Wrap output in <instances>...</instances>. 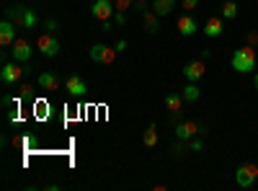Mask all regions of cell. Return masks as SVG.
I'll list each match as a JSON object with an SVG mask.
<instances>
[{
    "mask_svg": "<svg viewBox=\"0 0 258 191\" xmlns=\"http://www.w3.org/2000/svg\"><path fill=\"white\" fill-rule=\"evenodd\" d=\"M230 62H232V70H235V73H240V75L253 73V70H255V52H253V47L235 49L232 57H230Z\"/></svg>",
    "mask_w": 258,
    "mask_h": 191,
    "instance_id": "cell-1",
    "label": "cell"
},
{
    "mask_svg": "<svg viewBox=\"0 0 258 191\" xmlns=\"http://www.w3.org/2000/svg\"><path fill=\"white\" fill-rule=\"evenodd\" d=\"M258 181V163H243L238 171H235V183L248 188Z\"/></svg>",
    "mask_w": 258,
    "mask_h": 191,
    "instance_id": "cell-2",
    "label": "cell"
},
{
    "mask_svg": "<svg viewBox=\"0 0 258 191\" xmlns=\"http://www.w3.org/2000/svg\"><path fill=\"white\" fill-rule=\"evenodd\" d=\"M88 54H91V59H93V62H98V65H111V62L116 59V54H119V52H116L114 47H109V44H103V41H98V44H93V47H91V52H88Z\"/></svg>",
    "mask_w": 258,
    "mask_h": 191,
    "instance_id": "cell-3",
    "label": "cell"
},
{
    "mask_svg": "<svg viewBox=\"0 0 258 191\" xmlns=\"http://www.w3.org/2000/svg\"><path fill=\"white\" fill-rule=\"evenodd\" d=\"M36 49L44 54V57H57L59 54V41H57V34H41L36 39Z\"/></svg>",
    "mask_w": 258,
    "mask_h": 191,
    "instance_id": "cell-4",
    "label": "cell"
},
{
    "mask_svg": "<svg viewBox=\"0 0 258 191\" xmlns=\"http://www.w3.org/2000/svg\"><path fill=\"white\" fill-rule=\"evenodd\" d=\"M21 75H24V70H21V62H6L3 70H0V80L6 83V86H16V83L21 80Z\"/></svg>",
    "mask_w": 258,
    "mask_h": 191,
    "instance_id": "cell-5",
    "label": "cell"
},
{
    "mask_svg": "<svg viewBox=\"0 0 258 191\" xmlns=\"http://www.w3.org/2000/svg\"><path fill=\"white\" fill-rule=\"evenodd\" d=\"M114 13H116V8H114L111 0H96L91 6V16L96 21H109V18H114Z\"/></svg>",
    "mask_w": 258,
    "mask_h": 191,
    "instance_id": "cell-6",
    "label": "cell"
},
{
    "mask_svg": "<svg viewBox=\"0 0 258 191\" xmlns=\"http://www.w3.org/2000/svg\"><path fill=\"white\" fill-rule=\"evenodd\" d=\"M11 54H13V59L16 62H21V65H26V62L31 59V44H29V41L26 39H16L13 41V47H11Z\"/></svg>",
    "mask_w": 258,
    "mask_h": 191,
    "instance_id": "cell-7",
    "label": "cell"
},
{
    "mask_svg": "<svg viewBox=\"0 0 258 191\" xmlns=\"http://www.w3.org/2000/svg\"><path fill=\"white\" fill-rule=\"evenodd\" d=\"M204 70H207V68H204V62H202V59H194V62H186L181 73H183V78H186V80L199 83V80L204 78Z\"/></svg>",
    "mask_w": 258,
    "mask_h": 191,
    "instance_id": "cell-8",
    "label": "cell"
},
{
    "mask_svg": "<svg viewBox=\"0 0 258 191\" xmlns=\"http://www.w3.org/2000/svg\"><path fill=\"white\" fill-rule=\"evenodd\" d=\"M16 24H13V21L11 18H3V24H0V44H3V47H13V41L18 39L16 36Z\"/></svg>",
    "mask_w": 258,
    "mask_h": 191,
    "instance_id": "cell-9",
    "label": "cell"
},
{
    "mask_svg": "<svg viewBox=\"0 0 258 191\" xmlns=\"http://www.w3.org/2000/svg\"><path fill=\"white\" fill-rule=\"evenodd\" d=\"M64 91H68L70 96H85L88 93V83H85L80 75H70L68 80H64Z\"/></svg>",
    "mask_w": 258,
    "mask_h": 191,
    "instance_id": "cell-10",
    "label": "cell"
},
{
    "mask_svg": "<svg viewBox=\"0 0 258 191\" xmlns=\"http://www.w3.org/2000/svg\"><path fill=\"white\" fill-rule=\"evenodd\" d=\"M197 132H199V124L197 121H181V124H176V137L181 142L194 140V137H197Z\"/></svg>",
    "mask_w": 258,
    "mask_h": 191,
    "instance_id": "cell-11",
    "label": "cell"
},
{
    "mask_svg": "<svg viewBox=\"0 0 258 191\" xmlns=\"http://www.w3.org/2000/svg\"><path fill=\"white\" fill-rule=\"evenodd\" d=\"M176 29H178L181 36H194V34L199 31V24H197V18H194V16H181Z\"/></svg>",
    "mask_w": 258,
    "mask_h": 191,
    "instance_id": "cell-12",
    "label": "cell"
},
{
    "mask_svg": "<svg viewBox=\"0 0 258 191\" xmlns=\"http://www.w3.org/2000/svg\"><path fill=\"white\" fill-rule=\"evenodd\" d=\"M142 26H145L147 34H155V31L160 29V16H158L153 8L145 11V13H142Z\"/></svg>",
    "mask_w": 258,
    "mask_h": 191,
    "instance_id": "cell-13",
    "label": "cell"
},
{
    "mask_svg": "<svg viewBox=\"0 0 258 191\" xmlns=\"http://www.w3.org/2000/svg\"><path fill=\"white\" fill-rule=\"evenodd\" d=\"M209 39H217V36H222V18L220 16H212L207 24H204V29H202Z\"/></svg>",
    "mask_w": 258,
    "mask_h": 191,
    "instance_id": "cell-14",
    "label": "cell"
},
{
    "mask_svg": "<svg viewBox=\"0 0 258 191\" xmlns=\"http://www.w3.org/2000/svg\"><path fill=\"white\" fill-rule=\"evenodd\" d=\"M36 83H39L41 91H57V88H59V78H57L54 73H41V75L36 78Z\"/></svg>",
    "mask_w": 258,
    "mask_h": 191,
    "instance_id": "cell-15",
    "label": "cell"
},
{
    "mask_svg": "<svg viewBox=\"0 0 258 191\" xmlns=\"http://www.w3.org/2000/svg\"><path fill=\"white\" fill-rule=\"evenodd\" d=\"M150 8H153V11L163 18V16H168V13H173L176 0H153V3H150Z\"/></svg>",
    "mask_w": 258,
    "mask_h": 191,
    "instance_id": "cell-16",
    "label": "cell"
},
{
    "mask_svg": "<svg viewBox=\"0 0 258 191\" xmlns=\"http://www.w3.org/2000/svg\"><path fill=\"white\" fill-rule=\"evenodd\" d=\"M181 96H183V101H188V103H197V101L202 98V91H199L197 83H191V80H188V86L181 88Z\"/></svg>",
    "mask_w": 258,
    "mask_h": 191,
    "instance_id": "cell-17",
    "label": "cell"
},
{
    "mask_svg": "<svg viewBox=\"0 0 258 191\" xmlns=\"http://www.w3.org/2000/svg\"><path fill=\"white\" fill-rule=\"evenodd\" d=\"M181 103H183V96L181 93H168L165 96V109L170 114H181Z\"/></svg>",
    "mask_w": 258,
    "mask_h": 191,
    "instance_id": "cell-18",
    "label": "cell"
},
{
    "mask_svg": "<svg viewBox=\"0 0 258 191\" xmlns=\"http://www.w3.org/2000/svg\"><path fill=\"white\" fill-rule=\"evenodd\" d=\"M142 145H145V147H155V145H158V130H155V124H150L147 130H145Z\"/></svg>",
    "mask_w": 258,
    "mask_h": 191,
    "instance_id": "cell-19",
    "label": "cell"
},
{
    "mask_svg": "<svg viewBox=\"0 0 258 191\" xmlns=\"http://www.w3.org/2000/svg\"><path fill=\"white\" fill-rule=\"evenodd\" d=\"M36 26V13L31 8H24V18H21V29L24 31H31Z\"/></svg>",
    "mask_w": 258,
    "mask_h": 191,
    "instance_id": "cell-20",
    "label": "cell"
},
{
    "mask_svg": "<svg viewBox=\"0 0 258 191\" xmlns=\"http://www.w3.org/2000/svg\"><path fill=\"white\" fill-rule=\"evenodd\" d=\"M6 18H11L13 24L21 29V18H24V6H11V8H6Z\"/></svg>",
    "mask_w": 258,
    "mask_h": 191,
    "instance_id": "cell-21",
    "label": "cell"
},
{
    "mask_svg": "<svg viewBox=\"0 0 258 191\" xmlns=\"http://www.w3.org/2000/svg\"><path fill=\"white\" fill-rule=\"evenodd\" d=\"M235 16H238V3H235V0H227V3H222V18L232 21Z\"/></svg>",
    "mask_w": 258,
    "mask_h": 191,
    "instance_id": "cell-22",
    "label": "cell"
},
{
    "mask_svg": "<svg viewBox=\"0 0 258 191\" xmlns=\"http://www.w3.org/2000/svg\"><path fill=\"white\" fill-rule=\"evenodd\" d=\"M132 6H135V0H114V8H116V11H121V13L132 11Z\"/></svg>",
    "mask_w": 258,
    "mask_h": 191,
    "instance_id": "cell-23",
    "label": "cell"
},
{
    "mask_svg": "<svg viewBox=\"0 0 258 191\" xmlns=\"http://www.w3.org/2000/svg\"><path fill=\"white\" fill-rule=\"evenodd\" d=\"M181 8H183L186 13H191V11L199 8V0H181Z\"/></svg>",
    "mask_w": 258,
    "mask_h": 191,
    "instance_id": "cell-24",
    "label": "cell"
},
{
    "mask_svg": "<svg viewBox=\"0 0 258 191\" xmlns=\"http://www.w3.org/2000/svg\"><path fill=\"white\" fill-rule=\"evenodd\" d=\"M132 11H137V13H145V11H150V8H147V0H135Z\"/></svg>",
    "mask_w": 258,
    "mask_h": 191,
    "instance_id": "cell-25",
    "label": "cell"
},
{
    "mask_svg": "<svg viewBox=\"0 0 258 191\" xmlns=\"http://www.w3.org/2000/svg\"><path fill=\"white\" fill-rule=\"evenodd\" d=\"M44 26H47V31H49V34H57V31H59V24H57L54 18H47V24H44Z\"/></svg>",
    "mask_w": 258,
    "mask_h": 191,
    "instance_id": "cell-26",
    "label": "cell"
},
{
    "mask_svg": "<svg viewBox=\"0 0 258 191\" xmlns=\"http://www.w3.org/2000/svg\"><path fill=\"white\" fill-rule=\"evenodd\" d=\"M188 147H191L194 153H202V150H204V142H202V140H191V145H188Z\"/></svg>",
    "mask_w": 258,
    "mask_h": 191,
    "instance_id": "cell-27",
    "label": "cell"
},
{
    "mask_svg": "<svg viewBox=\"0 0 258 191\" xmlns=\"http://www.w3.org/2000/svg\"><path fill=\"white\" fill-rule=\"evenodd\" d=\"M114 24H116V26H124V24H126V16H124L121 11H116V13H114Z\"/></svg>",
    "mask_w": 258,
    "mask_h": 191,
    "instance_id": "cell-28",
    "label": "cell"
},
{
    "mask_svg": "<svg viewBox=\"0 0 258 191\" xmlns=\"http://www.w3.org/2000/svg\"><path fill=\"white\" fill-rule=\"evenodd\" d=\"M116 24H114V18H109V21H101V31H111Z\"/></svg>",
    "mask_w": 258,
    "mask_h": 191,
    "instance_id": "cell-29",
    "label": "cell"
},
{
    "mask_svg": "<svg viewBox=\"0 0 258 191\" xmlns=\"http://www.w3.org/2000/svg\"><path fill=\"white\" fill-rule=\"evenodd\" d=\"M114 49H116V52L121 54V52L126 49V39H119V41H116V44H114Z\"/></svg>",
    "mask_w": 258,
    "mask_h": 191,
    "instance_id": "cell-30",
    "label": "cell"
},
{
    "mask_svg": "<svg viewBox=\"0 0 258 191\" xmlns=\"http://www.w3.org/2000/svg\"><path fill=\"white\" fill-rule=\"evenodd\" d=\"M253 86H255V91H258V73H255V78H253Z\"/></svg>",
    "mask_w": 258,
    "mask_h": 191,
    "instance_id": "cell-31",
    "label": "cell"
}]
</instances>
